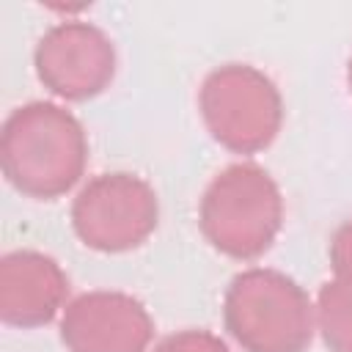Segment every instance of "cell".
I'll return each instance as SVG.
<instances>
[{"label":"cell","mask_w":352,"mask_h":352,"mask_svg":"<svg viewBox=\"0 0 352 352\" xmlns=\"http://www.w3.org/2000/svg\"><path fill=\"white\" fill-rule=\"evenodd\" d=\"M85 154L88 143L80 121L52 102H30L3 124V173L25 195L55 198L74 187Z\"/></svg>","instance_id":"6da1fadb"},{"label":"cell","mask_w":352,"mask_h":352,"mask_svg":"<svg viewBox=\"0 0 352 352\" xmlns=\"http://www.w3.org/2000/svg\"><path fill=\"white\" fill-rule=\"evenodd\" d=\"M151 330L146 308L118 292L80 294L60 322V338L69 352H143Z\"/></svg>","instance_id":"52a82bcc"},{"label":"cell","mask_w":352,"mask_h":352,"mask_svg":"<svg viewBox=\"0 0 352 352\" xmlns=\"http://www.w3.org/2000/svg\"><path fill=\"white\" fill-rule=\"evenodd\" d=\"M157 195L132 173H102L91 179L72 206L77 236L104 253L138 248L157 228Z\"/></svg>","instance_id":"5b68a950"},{"label":"cell","mask_w":352,"mask_h":352,"mask_svg":"<svg viewBox=\"0 0 352 352\" xmlns=\"http://www.w3.org/2000/svg\"><path fill=\"white\" fill-rule=\"evenodd\" d=\"M38 80L63 99H91L113 80L116 52L110 38L88 22H63L36 47Z\"/></svg>","instance_id":"8992f818"},{"label":"cell","mask_w":352,"mask_h":352,"mask_svg":"<svg viewBox=\"0 0 352 352\" xmlns=\"http://www.w3.org/2000/svg\"><path fill=\"white\" fill-rule=\"evenodd\" d=\"M330 264L338 280L352 283V220L341 223L330 239Z\"/></svg>","instance_id":"8fae6325"},{"label":"cell","mask_w":352,"mask_h":352,"mask_svg":"<svg viewBox=\"0 0 352 352\" xmlns=\"http://www.w3.org/2000/svg\"><path fill=\"white\" fill-rule=\"evenodd\" d=\"M201 116L226 148L253 154L278 135L283 104L270 77L253 66L228 63L204 80Z\"/></svg>","instance_id":"277c9868"},{"label":"cell","mask_w":352,"mask_h":352,"mask_svg":"<svg viewBox=\"0 0 352 352\" xmlns=\"http://www.w3.org/2000/svg\"><path fill=\"white\" fill-rule=\"evenodd\" d=\"M283 201L267 170L250 162L228 165L201 198L204 236L231 258L261 256L280 231Z\"/></svg>","instance_id":"3957f363"},{"label":"cell","mask_w":352,"mask_h":352,"mask_svg":"<svg viewBox=\"0 0 352 352\" xmlns=\"http://www.w3.org/2000/svg\"><path fill=\"white\" fill-rule=\"evenodd\" d=\"M319 330L333 352H352V283L336 278L319 289Z\"/></svg>","instance_id":"9c48e42d"},{"label":"cell","mask_w":352,"mask_h":352,"mask_svg":"<svg viewBox=\"0 0 352 352\" xmlns=\"http://www.w3.org/2000/svg\"><path fill=\"white\" fill-rule=\"evenodd\" d=\"M346 80H349V91H352V60H349V72H346Z\"/></svg>","instance_id":"7c38bea8"},{"label":"cell","mask_w":352,"mask_h":352,"mask_svg":"<svg viewBox=\"0 0 352 352\" xmlns=\"http://www.w3.org/2000/svg\"><path fill=\"white\" fill-rule=\"evenodd\" d=\"M154 352H228V346L206 330H184L162 338Z\"/></svg>","instance_id":"30bf717a"},{"label":"cell","mask_w":352,"mask_h":352,"mask_svg":"<svg viewBox=\"0 0 352 352\" xmlns=\"http://www.w3.org/2000/svg\"><path fill=\"white\" fill-rule=\"evenodd\" d=\"M69 280L44 253L16 250L0 261V316L8 324H47L63 305Z\"/></svg>","instance_id":"ba28073f"},{"label":"cell","mask_w":352,"mask_h":352,"mask_svg":"<svg viewBox=\"0 0 352 352\" xmlns=\"http://www.w3.org/2000/svg\"><path fill=\"white\" fill-rule=\"evenodd\" d=\"M226 327L245 352H305L314 336L308 294L283 272L248 270L226 292Z\"/></svg>","instance_id":"7a4b0ae2"}]
</instances>
